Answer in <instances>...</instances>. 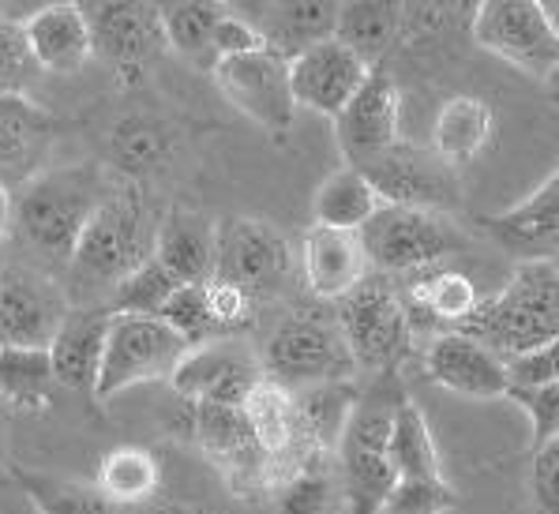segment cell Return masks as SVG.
Listing matches in <instances>:
<instances>
[{
  "mask_svg": "<svg viewBox=\"0 0 559 514\" xmlns=\"http://www.w3.org/2000/svg\"><path fill=\"white\" fill-rule=\"evenodd\" d=\"M530 500H533V514H559V440L533 447Z\"/></svg>",
  "mask_w": 559,
  "mask_h": 514,
  "instance_id": "obj_46",
  "label": "cell"
},
{
  "mask_svg": "<svg viewBox=\"0 0 559 514\" xmlns=\"http://www.w3.org/2000/svg\"><path fill=\"white\" fill-rule=\"evenodd\" d=\"M425 372L432 375V383L462 398H503L507 394L503 361L462 331H443L428 342Z\"/></svg>",
  "mask_w": 559,
  "mask_h": 514,
  "instance_id": "obj_22",
  "label": "cell"
},
{
  "mask_svg": "<svg viewBox=\"0 0 559 514\" xmlns=\"http://www.w3.org/2000/svg\"><path fill=\"white\" fill-rule=\"evenodd\" d=\"M154 214L135 184H114L91 214L80 244L72 252V271L87 286H117L154 252Z\"/></svg>",
  "mask_w": 559,
  "mask_h": 514,
  "instance_id": "obj_4",
  "label": "cell"
},
{
  "mask_svg": "<svg viewBox=\"0 0 559 514\" xmlns=\"http://www.w3.org/2000/svg\"><path fill=\"white\" fill-rule=\"evenodd\" d=\"M399 128H402V91L383 64H372L357 94L346 101V109L334 117V140H338L346 166L360 169L391 151L394 143H402Z\"/></svg>",
  "mask_w": 559,
  "mask_h": 514,
  "instance_id": "obj_14",
  "label": "cell"
},
{
  "mask_svg": "<svg viewBox=\"0 0 559 514\" xmlns=\"http://www.w3.org/2000/svg\"><path fill=\"white\" fill-rule=\"evenodd\" d=\"M158 320L166 323L169 331L185 342L188 349L203 346V342H214L218 331H214V320L206 312V294L203 286H180L166 304H162Z\"/></svg>",
  "mask_w": 559,
  "mask_h": 514,
  "instance_id": "obj_40",
  "label": "cell"
},
{
  "mask_svg": "<svg viewBox=\"0 0 559 514\" xmlns=\"http://www.w3.org/2000/svg\"><path fill=\"white\" fill-rule=\"evenodd\" d=\"M360 174L372 181L376 195L394 207L417 211H443V203L454 195V169L443 166L432 151L394 143L391 151L360 166Z\"/></svg>",
  "mask_w": 559,
  "mask_h": 514,
  "instance_id": "obj_18",
  "label": "cell"
},
{
  "mask_svg": "<svg viewBox=\"0 0 559 514\" xmlns=\"http://www.w3.org/2000/svg\"><path fill=\"white\" fill-rule=\"evenodd\" d=\"M211 80L222 91V98L252 124H260L266 135L282 140L294 128L297 106L294 94H289V64L274 57L271 49L226 57V61L211 68Z\"/></svg>",
  "mask_w": 559,
  "mask_h": 514,
  "instance_id": "obj_11",
  "label": "cell"
},
{
  "mask_svg": "<svg viewBox=\"0 0 559 514\" xmlns=\"http://www.w3.org/2000/svg\"><path fill=\"white\" fill-rule=\"evenodd\" d=\"M192 432L206 458L214 462L226 485L237 495L271 492V458L255 443L240 409L226 406H192Z\"/></svg>",
  "mask_w": 559,
  "mask_h": 514,
  "instance_id": "obj_15",
  "label": "cell"
},
{
  "mask_svg": "<svg viewBox=\"0 0 559 514\" xmlns=\"http://www.w3.org/2000/svg\"><path fill=\"white\" fill-rule=\"evenodd\" d=\"M177 282L154 260H147L143 267H135L128 278H120L114 286V301H109V315H158L162 304L177 294Z\"/></svg>",
  "mask_w": 559,
  "mask_h": 514,
  "instance_id": "obj_38",
  "label": "cell"
},
{
  "mask_svg": "<svg viewBox=\"0 0 559 514\" xmlns=\"http://www.w3.org/2000/svg\"><path fill=\"white\" fill-rule=\"evenodd\" d=\"M53 151V121L27 94L0 98V184L20 192L38 174H46V158Z\"/></svg>",
  "mask_w": 559,
  "mask_h": 514,
  "instance_id": "obj_20",
  "label": "cell"
},
{
  "mask_svg": "<svg viewBox=\"0 0 559 514\" xmlns=\"http://www.w3.org/2000/svg\"><path fill=\"white\" fill-rule=\"evenodd\" d=\"M34 514H117L94 485L57 481V477H20Z\"/></svg>",
  "mask_w": 559,
  "mask_h": 514,
  "instance_id": "obj_37",
  "label": "cell"
},
{
  "mask_svg": "<svg viewBox=\"0 0 559 514\" xmlns=\"http://www.w3.org/2000/svg\"><path fill=\"white\" fill-rule=\"evenodd\" d=\"M402 297V308H406L409 331L417 338L420 331H459L462 323L473 315V308L480 304V294L473 286L469 274L454 271V267H428L420 274H413L409 289Z\"/></svg>",
  "mask_w": 559,
  "mask_h": 514,
  "instance_id": "obj_24",
  "label": "cell"
},
{
  "mask_svg": "<svg viewBox=\"0 0 559 514\" xmlns=\"http://www.w3.org/2000/svg\"><path fill=\"white\" fill-rule=\"evenodd\" d=\"M140 514H211V511L188 500H151L147 507H140Z\"/></svg>",
  "mask_w": 559,
  "mask_h": 514,
  "instance_id": "obj_48",
  "label": "cell"
},
{
  "mask_svg": "<svg viewBox=\"0 0 559 514\" xmlns=\"http://www.w3.org/2000/svg\"><path fill=\"white\" fill-rule=\"evenodd\" d=\"M203 294H206V312H211L218 338H234V331L248 327V323L255 320V308L260 304L248 294H240L237 286H229V282H222V278L203 282Z\"/></svg>",
  "mask_w": 559,
  "mask_h": 514,
  "instance_id": "obj_43",
  "label": "cell"
},
{
  "mask_svg": "<svg viewBox=\"0 0 559 514\" xmlns=\"http://www.w3.org/2000/svg\"><path fill=\"white\" fill-rule=\"evenodd\" d=\"M72 304L49 274L34 267L0 271V349H49Z\"/></svg>",
  "mask_w": 559,
  "mask_h": 514,
  "instance_id": "obj_13",
  "label": "cell"
},
{
  "mask_svg": "<svg viewBox=\"0 0 559 514\" xmlns=\"http://www.w3.org/2000/svg\"><path fill=\"white\" fill-rule=\"evenodd\" d=\"M166 132L151 121V117H128L114 128V151H117V166L128 177H140L143 169H151L154 162L166 154Z\"/></svg>",
  "mask_w": 559,
  "mask_h": 514,
  "instance_id": "obj_39",
  "label": "cell"
},
{
  "mask_svg": "<svg viewBox=\"0 0 559 514\" xmlns=\"http://www.w3.org/2000/svg\"><path fill=\"white\" fill-rule=\"evenodd\" d=\"M469 34L480 49H488L500 61L552 80L559 68V23L556 4L537 0H485L473 8Z\"/></svg>",
  "mask_w": 559,
  "mask_h": 514,
  "instance_id": "obj_6",
  "label": "cell"
},
{
  "mask_svg": "<svg viewBox=\"0 0 559 514\" xmlns=\"http://www.w3.org/2000/svg\"><path fill=\"white\" fill-rule=\"evenodd\" d=\"M386 451H391L399 481H440L443 477L440 451H436L428 417H425V409H420V402L409 398V394H402L399 409H394Z\"/></svg>",
  "mask_w": 559,
  "mask_h": 514,
  "instance_id": "obj_31",
  "label": "cell"
},
{
  "mask_svg": "<svg viewBox=\"0 0 559 514\" xmlns=\"http://www.w3.org/2000/svg\"><path fill=\"white\" fill-rule=\"evenodd\" d=\"M106 331H109L106 308L68 312V320L60 323L57 338L46 349L57 375V387L75 394H94L102 372V354H106Z\"/></svg>",
  "mask_w": 559,
  "mask_h": 514,
  "instance_id": "obj_26",
  "label": "cell"
},
{
  "mask_svg": "<svg viewBox=\"0 0 559 514\" xmlns=\"http://www.w3.org/2000/svg\"><path fill=\"white\" fill-rule=\"evenodd\" d=\"M492 349L500 361L559 342V271L556 263H522L496 297L480 301L459 327Z\"/></svg>",
  "mask_w": 559,
  "mask_h": 514,
  "instance_id": "obj_2",
  "label": "cell"
},
{
  "mask_svg": "<svg viewBox=\"0 0 559 514\" xmlns=\"http://www.w3.org/2000/svg\"><path fill=\"white\" fill-rule=\"evenodd\" d=\"M271 495L278 514H326L338 500V474H331V462H308Z\"/></svg>",
  "mask_w": 559,
  "mask_h": 514,
  "instance_id": "obj_36",
  "label": "cell"
},
{
  "mask_svg": "<svg viewBox=\"0 0 559 514\" xmlns=\"http://www.w3.org/2000/svg\"><path fill=\"white\" fill-rule=\"evenodd\" d=\"M368 267L380 274H420L443 267L462 248V234L443 211H417L383 203L360 229Z\"/></svg>",
  "mask_w": 559,
  "mask_h": 514,
  "instance_id": "obj_5",
  "label": "cell"
},
{
  "mask_svg": "<svg viewBox=\"0 0 559 514\" xmlns=\"http://www.w3.org/2000/svg\"><path fill=\"white\" fill-rule=\"evenodd\" d=\"M496 140V109L477 94H454L440 106L432 121V151L443 166L459 169L480 158Z\"/></svg>",
  "mask_w": 559,
  "mask_h": 514,
  "instance_id": "obj_27",
  "label": "cell"
},
{
  "mask_svg": "<svg viewBox=\"0 0 559 514\" xmlns=\"http://www.w3.org/2000/svg\"><path fill=\"white\" fill-rule=\"evenodd\" d=\"M507 391H537L559 387V342L556 346H537L526 354H514L503 361Z\"/></svg>",
  "mask_w": 559,
  "mask_h": 514,
  "instance_id": "obj_44",
  "label": "cell"
},
{
  "mask_svg": "<svg viewBox=\"0 0 559 514\" xmlns=\"http://www.w3.org/2000/svg\"><path fill=\"white\" fill-rule=\"evenodd\" d=\"M12 234V192L0 184V241Z\"/></svg>",
  "mask_w": 559,
  "mask_h": 514,
  "instance_id": "obj_49",
  "label": "cell"
},
{
  "mask_svg": "<svg viewBox=\"0 0 559 514\" xmlns=\"http://www.w3.org/2000/svg\"><path fill=\"white\" fill-rule=\"evenodd\" d=\"M263 380L260 354L234 338H214L203 346L188 349L177 372L169 375L174 387L188 406H226L240 409L252 394L255 383Z\"/></svg>",
  "mask_w": 559,
  "mask_h": 514,
  "instance_id": "obj_12",
  "label": "cell"
},
{
  "mask_svg": "<svg viewBox=\"0 0 559 514\" xmlns=\"http://www.w3.org/2000/svg\"><path fill=\"white\" fill-rule=\"evenodd\" d=\"M507 402L530 417L533 447L559 440V387H537V391H507Z\"/></svg>",
  "mask_w": 559,
  "mask_h": 514,
  "instance_id": "obj_45",
  "label": "cell"
},
{
  "mask_svg": "<svg viewBox=\"0 0 559 514\" xmlns=\"http://www.w3.org/2000/svg\"><path fill=\"white\" fill-rule=\"evenodd\" d=\"M459 507V492L440 481H394L380 514H451Z\"/></svg>",
  "mask_w": 559,
  "mask_h": 514,
  "instance_id": "obj_41",
  "label": "cell"
},
{
  "mask_svg": "<svg viewBox=\"0 0 559 514\" xmlns=\"http://www.w3.org/2000/svg\"><path fill=\"white\" fill-rule=\"evenodd\" d=\"M83 12L91 23L94 57H102L117 75H143L154 57L166 49L158 4L117 0V4H87Z\"/></svg>",
  "mask_w": 559,
  "mask_h": 514,
  "instance_id": "obj_16",
  "label": "cell"
},
{
  "mask_svg": "<svg viewBox=\"0 0 559 514\" xmlns=\"http://www.w3.org/2000/svg\"><path fill=\"white\" fill-rule=\"evenodd\" d=\"M383 207V200L376 195L372 181L360 169L342 166L334 169L326 181L316 188L312 195V226L326 229H354L360 234L365 222Z\"/></svg>",
  "mask_w": 559,
  "mask_h": 514,
  "instance_id": "obj_32",
  "label": "cell"
},
{
  "mask_svg": "<svg viewBox=\"0 0 559 514\" xmlns=\"http://www.w3.org/2000/svg\"><path fill=\"white\" fill-rule=\"evenodd\" d=\"M94 488L114 507H147L158 500L162 466L147 447H114L94 469Z\"/></svg>",
  "mask_w": 559,
  "mask_h": 514,
  "instance_id": "obj_30",
  "label": "cell"
},
{
  "mask_svg": "<svg viewBox=\"0 0 559 514\" xmlns=\"http://www.w3.org/2000/svg\"><path fill=\"white\" fill-rule=\"evenodd\" d=\"M57 375L46 349H0V402L20 414H46L53 406Z\"/></svg>",
  "mask_w": 559,
  "mask_h": 514,
  "instance_id": "obj_33",
  "label": "cell"
},
{
  "mask_svg": "<svg viewBox=\"0 0 559 514\" xmlns=\"http://www.w3.org/2000/svg\"><path fill=\"white\" fill-rule=\"evenodd\" d=\"M23 41L34 68L72 75L94 57L91 23L83 4H41L20 20Z\"/></svg>",
  "mask_w": 559,
  "mask_h": 514,
  "instance_id": "obj_23",
  "label": "cell"
},
{
  "mask_svg": "<svg viewBox=\"0 0 559 514\" xmlns=\"http://www.w3.org/2000/svg\"><path fill=\"white\" fill-rule=\"evenodd\" d=\"M214 234H218V222L206 214L169 211L154 229L151 260L177 286H203L214 278Z\"/></svg>",
  "mask_w": 559,
  "mask_h": 514,
  "instance_id": "obj_25",
  "label": "cell"
},
{
  "mask_svg": "<svg viewBox=\"0 0 559 514\" xmlns=\"http://www.w3.org/2000/svg\"><path fill=\"white\" fill-rule=\"evenodd\" d=\"M480 226L522 263H556L559 244V177L548 174L522 203L503 214H488Z\"/></svg>",
  "mask_w": 559,
  "mask_h": 514,
  "instance_id": "obj_19",
  "label": "cell"
},
{
  "mask_svg": "<svg viewBox=\"0 0 559 514\" xmlns=\"http://www.w3.org/2000/svg\"><path fill=\"white\" fill-rule=\"evenodd\" d=\"M360 387L354 380L342 383H320V387L294 391L297 406V428H300V447L316 462H334L338 440L349 425V414L357 406Z\"/></svg>",
  "mask_w": 559,
  "mask_h": 514,
  "instance_id": "obj_28",
  "label": "cell"
},
{
  "mask_svg": "<svg viewBox=\"0 0 559 514\" xmlns=\"http://www.w3.org/2000/svg\"><path fill=\"white\" fill-rule=\"evenodd\" d=\"M297 267L305 274V286L320 301H342V297H349L372 274L360 234H354V229H326V226H308V234L300 237Z\"/></svg>",
  "mask_w": 559,
  "mask_h": 514,
  "instance_id": "obj_21",
  "label": "cell"
},
{
  "mask_svg": "<svg viewBox=\"0 0 559 514\" xmlns=\"http://www.w3.org/2000/svg\"><path fill=\"white\" fill-rule=\"evenodd\" d=\"M263 38L260 31H255V23L248 20V15H240L237 8H226V15H222V23L214 27V41H211V57L214 64L226 61V57H245V53H260Z\"/></svg>",
  "mask_w": 559,
  "mask_h": 514,
  "instance_id": "obj_47",
  "label": "cell"
},
{
  "mask_svg": "<svg viewBox=\"0 0 559 514\" xmlns=\"http://www.w3.org/2000/svg\"><path fill=\"white\" fill-rule=\"evenodd\" d=\"M402 23V4H380V0H357V4H338L334 20V38L349 46L357 57L376 64V57L391 46Z\"/></svg>",
  "mask_w": 559,
  "mask_h": 514,
  "instance_id": "obj_35",
  "label": "cell"
},
{
  "mask_svg": "<svg viewBox=\"0 0 559 514\" xmlns=\"http://www.w3.org/2000/svg\"><path fill=\"white\" fill-rule=\"evenodd\" d=\"M188 346L177 338L158 315H109L106 354L94 398L109 402L140 383L169 380L185 361Z\"/></svg>",
  "mask_w": 559,
  "mask_h": 514,
  "instance_id": "obj_8",
  "label": "cell"
},
{
  "mask_svg": "<svg viewBox=\"0 0 559 514\" xmlns=\"http://www.w3.org/2000/svg\"><path fill=\"white\" fill-rule=\"evenodd\" d=\"M109 188L114 181L98 166L46 169L12 195V229L46 260L72 263L75 244Z\"/></svg>",
  "mask_w": 559,
  "mask_h": 514,
  "instance_id": "obj_1",
  "label": "cell"
},
{
  "mask_svg": "<svg viewBox=\"0 0 559 514\" xmlns=\"http://www.w3.org/2000/svg\"><path fill=\"white\" fill-rule=\"evenodd\" d=\"M229 4H214V0H177V4H158V20H162V38L166 49H174L185 61L200 64L211 72L214 57H211V41L214 27L222 23Z\"/></svg>",
  "mask_w": 559,
  "mask_h": 514,
  "instance_id": "obj_34",
  "label": "cell"
},
{
  "mask_svg": "<svg viewBox=\"0 0 559 514\" xmlns=\"http://www.w3.org/2000/svg\"><path fill=\"white\" fill-rule=\"evenodd\" d=\"M338 334L346 342L357 368L372 372H394V364L409 354L413 331L406 320L402 297L383 274H368L338 308Z\"/></svg>",
  "mask_w": 559,
  "mask_h": 514,
  "instance_id": "obj_10",
  "label": "cell"
},
{
  "mask_svg": "<svg viewBox=\"0 0 559 514\" xmlns=\"http://www.w3.org/2000/svg\"><path fill=\"white\" fill-rule=\"evenodd\" d=\"M38 72L27 53V41L15 20H8L4 8H0V98H12V94H27L31 75Z\"/></svg>",
  "mask_w": 559,
  "mask_h": 514,
  "instance_id": "obj_42",
  "label": "cell"
},
{
  "mask_svg": "<svg viewBox=\"0 0 559 514\" xmlns=\"http://www.w3.org/2000/svg\"><path fill=\"white\" fill-rule=\"evenodd\" d=\"M334 20H338V4H331V0H294V4H263L260 20L252 23L263 46L289 64L305 49L331 41Z\"/></svg>",
  "mask_w": 559,
  "mask_h": 514,
  "instance_id": "obj_29",
  "label": "cell"
},
{
  "mask_svg": "<svg viewBox=\"0 0 559 514\" xmlns=\"http://www.w3.org/2000/svg\"><path fill=\"white\" fill-rule=\"evenodd\" d=\"M263 375L286 391L320 387V383L354 380L357 364L334 323L320 315H289L271 331L263 354Z\"/></svg>",
  "mask_w": 559,
  "mask_h": 514,
  "instance_id": "obj_7",
  "label": "cell"
},
{
  "mask_svg": "<svg viewBox=\"0 0 559 514\" xmlns=\"http://www.w3.org/2000/svg\"><path fill=\"white\" fill-rule=\"evenodd\" d=\"M402 394L406 391L394 380V372H383L380 383L357 394V406L338 440V451H334L342 500H346L349 514H380L399 481L386 443H391V421Z\"/></svg>",
  "mask_w": 559,
  "mask_h": 514,
  "instance_id": "obj_3",
  "label": "cell"
},
{
  "mask_svg": "<svg viewBox=\"0 0 559 514\" xmlns=\"http://www.w3.org/2000/svg\"><path fill=\"white\" fill-rule=\"evenodd\" d=\"M294 248L263 218H226L214 234V278L237 286L255 304L294 282Z\"/></svg>",
  "mask_w": 559,
  "mask_h": 514,
  "instance_id": "obj_9",
  "label": "cell"
},
{
  "mask_svg": "<svg viewBox=\"0 0 559 514\" xmlns=\"http://www.w3.org/2000/svg\"><path fill=\"white\" fill-rule=\"evenodd\" d=\"M0 271H4V260H0Z\"/></svg>",
  "mask_w": 559,
  "mask_h": 514,
  "instance_id": "obj_50",
  "label": "cell"
},
{
  "mask_svg": "<svg viewBox=\"0 0 559 514\" xmlns=\"http://www.w3.org/2000/svg\"><path fill=\"white\" fill-rule=\"evenodd\" d=\"M368 68L372 64L365 57H357L349 46H342L338 38L305 49V53L289 61V94H294V106L312 109V113L334 121L346 109V101L357 94L360 83H365Z\"/></svg>",
  "mask_w": 559,
  "mask_h": 514,
  "instance_id": "obj_17",
  "label": "cell"
}]
</instances>
